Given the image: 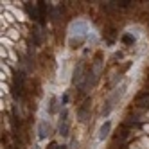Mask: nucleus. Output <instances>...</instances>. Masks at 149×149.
<instances>
[{
	"mask_svg": "<svg viewBox=\"0 0 149 149\" xmlns=\"http://www.w3.org/2000/svg\"><path fill=\"white\" fill-rule=\"evenodd\" d=\"M124 90H126V84H122V86L119 88V90H117L113 95H111V97L108 99V101H106V106H104V108H102V117H108L110 115V111L113 110V106H115V102L117 101H119L120 97H122V93H124Z\"/></svg>",
	"mask_w": 149,
	"mask_h": 149,
	"instance_id": "f257e3e1",
	"label": "nucleus"
},
{
	"mask_svg": "<svg viewBox=\"0 0 149 149\" xmlns=\"http://www.w3.org/2000/svg\"><path fill=\"white\" fill-rule=\"evenodd\" d=\"M24 93V74L22 72H15L13 77V95L15 97H22Z\"/></svg>",
	"mask_w": 149,
	"mask_h": 149,
	"instance_id": "f03ea898",
	"label": "nucleus"
},
{
	"mask_svg": "<svg viewBox=\"0 0 149 149\" xmlns=\"http://www.w3.org/2000/svg\"><path fill=\"white\" fill-rule=\"evenodd\" d=\"M72 34H76V36H84L88 33V25L86 22H83V20H77L76 24H72Z\"/></svg>",
	"mask_w": 149,
	"mask_h": 149,
	"instance_id": "7ed1b4c3",
	"label": "nucleus"
},
{
	"mask_svg": "<svg viewBox=\"0 0 149 149\" xmlns=\"http://www.w3.org/2000/svg\"><path fill=\"white\" fill-rule=\"evenodd\" d=\"M135 106H138V108H149V92H140L135 97Z\"/></svg>",
	"mask_w": 149,
	"mask_h": 149,
	"instance_id": "20e7f679",
	"label": "nucleus"
},
{
	"mask_svg": "<svg viewBox=\"0 0 149 149\" xmlns=\"http://www.w3.org/2000/svg\"><path fill=\"white\" fill-rule=\"evenodd\" d=\"M67 117H68V113H67V111H63V113H61V122H59V133H61L63 136H67V135H68V120H67Z\"/></svg>",
	"mask_w": 149,
	"mask_h": 149,
	"instance_id": "39448f33",
	"label": "nucleus"
},
{
	"mask_svg": "<svg viewBox=\"0 0 149 149\" xmlns=\"http://www.w3.org/2000/svg\"><path fill=\"white\" fill-rule=\"evenodd\" d=\"M36 7H38L36 4H25V11L33 20H40V13L36 11Z\"/></svg>",
	"mask_w": 149,
	"mask_h": 149,
	"instance_id": "423d86ee",
	"label": "nucleus"
},
{
	"mask_svg": "<svg viewBox=\"0 0 149 149\" xmlns=\"http://www.w3.org/2000/svg\"><path fill=\"white\" fill-rule=\"evenodd\" d=\"M110 130H111V122H110V120H106V122L101 126V130H99V140H104V138L108 136Z\"/></svg>",
	"mask_w": 149,
	"mask_h": 149,
	"instance_id": "0eeeda50",
	"label": "nucleus"
},
{
	"mask_svg": "<svg viewBox=\"0 0 149 149\" xmlns=\"http://www.w3.org/2000/svg\"><path fill=\"white\" fill-rule=\"evenodd\" d=\"M47 135H49V124L45 120H41L40 127H38V136L40 138H47Z\"/></svg>",
	"mask_w": 149,
	"mask_h": 149,
	"instance_id": "6e6552de",
	"label": "nucleus"
},
{
	"mask_svg": "<svg viewBox=\"0 0 149 149\" xmlns=\"http://www.w3.org/2000/svg\"><path fill=\"white\" fill-rule=\"evenodd\" d=\"M88 108H90V99H86L84 101V104L79 108V117H81V120H86V117H88Z\"/></svg>",
	"mask_w": 149,
	"mask_h": 149,
	"instance_id": "1a4fd4ad",
	"label": "nucleus"
},
{
	"mask_svg": "<svg viewBox=\"0 0 149 149\" xmlns=\"http://www.w3.org/2000/svg\"><path fill=\"white\" fill-rule=\"evenodd\" d=\"M81 79H83V65H77V68L74 70V84L76 83H81Z\"/></svg>",
	"mask_w": 149,
	"mask_h": 149,
	"instance_id": "9d476101",
	"label": "nucleus"
},
{
	"mask_svg": "<svg viewBox=\"0 0 149 149\" xmlns=\"http://www.w3.org/2000/svg\"><path fill=\"white\" fill-rule=\"evenodd\" d=\"M122 43L127 45V47H133V45H135V36H131V34H124V36H122Z\"/></svg>",
	"mask_w": 149,
	"mask_h": 149,
	"instance_id": "9b49d317",
	"label": "nucleus"
},
{
	"mask_svg": "<svg viewBox=\"0 0 149 149\" xmlns=\"http://www.w3.org/2000/svg\"><path fill=\"white\" fill-rule=\"evenodd\" d=\"M38 13H40V22H43V16H45V2H38Z\"/></svg>",
	"mask_w": 149,
	"mask_h": 149,
	"instance_id": "f8f14e48",
	"label": "nucleus"
},
{
	"mask_svg": "<svg viewBox=\"0 0 149 149\" xmlns=\"http://www.w3.org/2000/svg\"><path fill=\"white\" fill-rule=\"evenodd\" d=\"M81 43H83V38H77V40H72V41H70V47H72V49H77V47H79Z\"/></svg>",
	"mask_w": 149,
	"mask_h": 149,
	"instance_id": "ddd939ff",
	"label": "nucleus"
},
{
	"mask_svg": "<svg viewBox=\"0 0 149 149\" xmlns=\"http://www.w3.org/2000/svg\"><path fill=\"white\" fill-rule=\"evenodd\" d=\"M131 0H120V2H117V6H120V7H126L127 4H130Z\"/></svg>",
	"mask_w": 149,
	"mask_h": 149,
	"instance_id": "4468645a",
	"label": "nucleus"
},
{
	"mask_svg": "<svg viewBox=\"0 0 149 149\" xmlns=\"http://www.w3.org/2000/svg\"><path fill=\"white\" fill-rule=\"evenodd\" d=\"M47 149H58V146H56V142H50V144H49V147H47Z\"/></svg>",
	"mask_w": 149,
	"mask_h": 149,
	"instance_id": "2eb2a0df",
	"label": "nucleus"
},
{
	"mask_svg": "<svg viewBox=\"0 0 149 149\" xmlns=\"http://www.w3.org/2000/svg\"><path fill=\"white\" fill-rule=\"evenodd\" d=\"M58 149H65V146H61V147H58Z\"/></svg>",
	"mask_w": 149,
	"mask_h": 149,
	"instance_id": "dca6fc26",
	"label": "nucleus"
}]
</instances>
